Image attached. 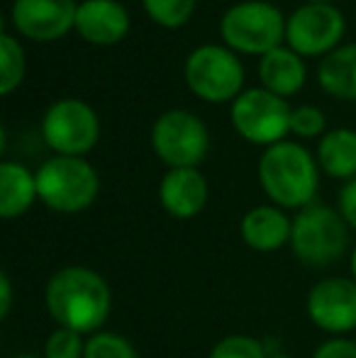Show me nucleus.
<instances>
[{
  "label": "nucleus",
  "instance_id": "10",
  "mask_svg": "<svg viewBox=\"0 0 356 358\" xmlns=\"http://www.w3.org/2000/svg\"><path fill=\"white\" fill-rule=\"evenodd\" d=\"M308 320L320 331L344 336L356 329V280L354 278H322L308 292L305 300Z\"/></svg>",
  "mask_w": 356,
  "mask_h": 358
},
{
  "label": "nucleus",
  "instance_id": "30",
  "mask_svg": "<svg viewBox=\"0 0 356 358\" xmlns=\"http://www.w3.org/2000/svg\"><path fill=\"white\" fill-rule=\"evenodd\" d=\"M13 358H44V356H37V354H17V356H13Z\"/></svg>",
  "mask_w": 356,
  "mask_h": 358
},
{
  "label": "nucleus",
  "instance_id": "15",
  "mask_svg": "<svg viewBox=\"0 0 356 358\" xmlns=\"http://www.w3.org/2000/svg\"><path fill=\"white\" fill-rule=\"evenodd\" d=\"M76 29L90 44H118L129 32V15L118 0H83Z\"/></svg>",
  "mask_w": 356,
  "mask_h": 358
},
{
  "label": "nucleus",
  "instance_id": "5",
  "mask_svg": "<svg viewBox=\"0 0 356 358\" xmlns=\"http://www.w3.org/2000/svg\"><path fill=\"white\" fill-rule=\"evenodd\" d=\"M222 39L244 54H269L285 37L283 15L264 0L239 3L225 13L220 22Z\"/></svg>",
  "mask_w": 356,
  "mask_h": 358
},
{
  "label": "nucleus",
  "instance_id": "8",
  "mask_svg": "<svg viewBox=\"0 0 356 358\" xmlns=\"http://www.w3.org/2000/svg\"><path fill=\"white\" fill-rule=\"evenodd\" d=\"M185 80L198 98L208 103H225L242 90L244 71L232 52L215 44H205L195 49L185 62Z\"/></svg>",
  "mask_w": 356,
  "mask_h": 358
},
{
  "label": "nucleus",
  "instance_id": "3",
  "mask_svg": "<svg viewBox=\"0 0 356 358\" xmlns=\"http://www.w3.org/2000/svg\"><path fill=\"white\" fill-rule=\"evenodd\" d=\"M290 249L308 268H327L349 249V224L339 210L313 203L293 217Z\"/></svg>",
  "mask_w": 356,
  "mask_h": 358
},
{
  "label": "nucleus",
  "instance_id": "24",
  "mask_svg": "<svg viewBox=\"0 0 356 358\" xmlns=\"http://www.w3.org/2000/svg\"><path fill=\"white\" fill-rule=\"evenodd\" d=\"M86 339L88 336L78 331L57 327L44 341V358H83L86 356Z\"/></svg>",
  "mask_w": 356,
  "mask_h": 358
},
{
  "label": "nucleus",
  "instance_id": "16",
  "mask_svg": "<svg viewBox=\"0 0 356 358\" xmlns=\"http://www.w3.org/2000/svg\"><path fill=\"white\" fill-rule=\"evenodd\" d=\"M39 200L37 176L29 173L22 164L3 161L0 164V217L15 220L22 217Z\"/></svg>",
  "mask_w": 356,
  "mask_h": 358
},
{
  "label": "nucleus",
  "instance_id": "23",
  "mask_svg": "<svg viewBox=\"0 0 356 358\" xmlns=\"http://www.w3.org/2000/svg\"><path fill=\"white\" fill-rule=\"evenodd\" d=\"M144 10L164 27H180L193 15L195 0H144Z\"/></svg>",
  "mask_w": 356,
  "mask_h": 358
},
{
  "label": "nucleus",
  "instance_id": "7",
  "mask_svg": "<svg viewBox=\"0 0 356 358\" xmlns=\"http://www.w3.org/2000/svg\"><path fill=\"white\" fill-rule=\"evenodd\" d=\"M293 110L283 98L266 88H252L239 93L232 105V124L247 142L273 146L290 132Z\"/></svg>",
  "mask_w": 356,
  "mask_h": 358
},
{
  "label": "nucleus",
  "instance_id": "22",
  "mask_svg": "<svg viewBox=\"0 0 356 358\" xmlns=\"http://www.w3.org/2000/svg\"><path fill=\"white\" fill-rule=\"evenodd\" d=\"M208 358H271L262 339L249 334H229L222 336L210 349Z\"/></svg>",
  "mask_w": 356,
  "mask_h": 358
},
{
  "label": "nucleus",
  "instance_id": "6",
  "mask_svg": "<svg viewBox=\"0 0 356 358\" xmlns=\"http://www.w3.org/2000/svg\"><path fill=\"white\" fill-rule=\"evenodd\" d=\"M152 149L169 169H195L208 156V127L188 110H169L154 122Z\"/></svg>",
  "mask_w": 356,
  "mask_h": 358
},
{
  "label": "nucleus",
  "instance_id": "2",
  "mask_svg": "<svg viewBox=\"0 0 356 358\" xmlns=\"http://www.w3.org/2000/svg\"><path fill=\"white\" fill-rule=\"evenodd\" d=\"M259 180L273 205L283 210H303L315 203L318 164L305 146L278 142L264 151L259 161Z\"/></svg>",
  "mask_w": 356,
  "mask_h": 358
},
{
  "label": "nucleus",
  "instance_id": "4",
  "mask_svg": "<svg viewBox=\"0 0 356 358\" xmlns=\"http://www.w3.org/2000/svg\"><path fill=\"white\" fill-rule=\"evenodd\" d=\"M34 176L39 200L54 213L76 215L98 200V171L81 156H52Z\"/></svg>",
  "mask_w": 356,
  "mask_h": 358
},
{
  "label": "nucleus",
  "instance_id": "9",
  "mask_svg": "<svg viewBox=\"0 0 356 358\" xmlns=\"http://www.w3.org/2000/svg\"><path fill=\"white\" fill-rule=\"evenodd\" d=\"M44 142L57 151V156L88 154L100 137V122L93 108L81 100H59L47 110L42 120Z\"/></svg>",
  "mask_w": 356,
  "mask_h": 358
},
{
  "label": "nucleus",
  "instance_id": "18",
  "mask_svg": "<svg viewBox=\"0 0 356 358\" xmlns=\"http://www.w3.org/2000/svg\"><path fill=\"white\" fill-rule=\"evenodd\" d=\"M318 164L332 178H356V132L332 129L325 134L318 146Z\"/></svg>",
  "mask_w": 356,
  "mask_h": 358
},
{
  "label": "nucleus",
  "instance_id": "21",
  "mask_svg": "<svg viewBox=\"0 0 356 358\" xmlns=\"http://www.w3.org/2000/svg\"><path fill=\"white\" fill-rule=\"evenodd\" d=\"M83 358H139V354L127 336L103 329L86 339V356Z\"/></svg>",
  "mask_w": 356,
  "mask_h": 358
},
{
  "label": "nucleus",
  "instance_id": "29",
  "mask_svg": "<svg viewBox=\"0 0 356 358\" xmlns=\"http://www.w3.org/2000/svg\"><path fill=\"white\" fill-rule=\"evenodd\" d=\"M349 271H352V278L356 280V244L352 249V256H349Z\"/></svg>",
  "mask_w": 356,
  "mask_h": 358
},
{
  "label": "nucleus",
  "instance_id": "26",
  "mask_svg": "<svg viewBox=\"0 0 356 358\" xmlns=\"http://www.w3.org/2000/svg\"><path fill=\"white\" fill-rule=\"evenodd\" d=\"M313 358H356V341L347 336H329L315 349Z\"/></svg>",
  "mask_w": 356,
  "mask_h": 358
},
{
  "label": "nucleus",
  "instance_id": "27",
  "mask_svg": "<svg viewBox=\"0 0 356 358\" xmlns=\"http://www.w3.org/2000/svg\"><path fill=\"white\" fill-rule=\"evenodd\" d=\"M339 215L352 229H356V178L347 180V185L339 190Z\"/></svg>",
  "mask_w": 356,
  "mask_h": 358
},
{
  "label": "nucleus",
  "instance_id": "17",
  "mask_svg": "<svg viewBox=\"0 0 356 358\" xmlns=\"http://www.w3.org/2000/svg\"><path fill=\"white\" fill-rule=\"evenodd\" d=\"M259 76H262L269 93L278 95V98H285V95H293L303 88L305 66L293 49L278 47L262 57Z\"/></svg>",
  "mask_w": 356,
  "mask_h": 358
},
{
  "label": "nucleus",
  "instance_id": "32",
  "mask_svg": "<svg viewBox=\"0 0 356 358\" xmlns=\"http://www.w3.org/2000/svg\"><path fill=\"white\" fill-rule=\"evenodd\" d=\"M271 358H293V356H271Z\"/></svg>",
  "mask_w": 356,
  "mask_h": 358
},
{
  "label": "nucleus",
  "instance_id": "31",
  "mask_svg": "<svg viewBox=\"0 0 356 358\" xmlns=\"http://www.w3.org/2000/svg\"><path fill=\"white\" fill-rule=\"evenodd\" d=\"M310 3H329V0H310Z\"/></svg>",
  "mask_w": 356,
  "mask_h": 358
},
{
  "label": "nucleus",
  "instance_id": "20",
  "mask_svg": "<svg viewBox=\"0 0 356 358\" xmlns=\"http://www.w3.org/2000/svg\"><path fill=\"white\" fill-rule=\"evenodd\" d=\"M0 59H3V73H0V93L8 95L24 78V54L17 39L10 34L0 37Z\"/></svg>",
  "mask_w": 356,
  "mask_h": 358
},
{
  "label": "nucleus",
  "instance_id": "14",
  "mask_svg": "<svg viewBox=\"0 0 356 358\" xmlns=\"http://www.w3.org/2000/svg\"><path fill=\"white\" fill-rule=\"evenodd\" d=\"M239 234L249 249L259 251V254H271V251H278L285 244H290L293 220L278 205H259L242 217Z\"/></svg>",
  "mask_w": 356,
  "mask_h": 358
},
{
  "label": "nucleus",
  "instance_id": "1",
  "mask_svg": "<svg viewBox=\"0 0 356 358\" xmlns=\"http://www.w3.org/2000/svg\"><path fill=\"white\" fill-rule=\"evenodd\" d=\"M44 305L57 327L90 336L103 331L113 312V292L98 271L88 266H64L47 280Z\"/></svg>",
  "mask_w": 356,
  "mask_h": 358
},
{
  "label": "nucleus",
  "instance_id": "11",
  "mask_svg": "<svg viewBox=\"0 0 356 358\" xmlns=\"http://www.w3.org/2000/svg\"><path fill=\"white\" fill-rule=\"evenodd\" d=\"M344 34V17L329 3H310L295 10L285 24V39L290 49L303 57L327 54L337 47Z\"/></svg>",
  "mask_w": 356,
  "mask_h": 358
},
{
  "label": "nucleus",
  "instance_id": "25",
  "mask_svg": "<svg viewBox=\"0 0 356 358\" xmlns=\"http://www.w3.org/2000/svg\"><path fill=\"white\" fill-rule=\"evenodd\" d=\"M325 115L313 105H303V108L293 110L290 117V132L298 137H318L320 132H325Z\"/></svg>",
  "mask_w": 356,
  "mask_h": 358
},
{
  "label": "nucleus",
  "instance_id": "12",
  "mask_svg": "<svg viewBox=\"0 0 356 358\" xmlns=\"http://www.w3.org/2000/svg\"><path fill=\"white\" fill-rule=\"evenodd\" d=\"M76 0H15L13 22L20 34L52 42L76 27Z\"/></svg>",
  "mask_w": 356,
  "mask_h": 358
},
{
  "label": "nucleus",
  "instance_id": "19",
  "mask_svg": "<svg viewBox=\"0 0 356 358\" xmlns=\"http://www.w3.org/2000/svg\"><path fill=\"white\" fill-rule=\"evenodd\" d=\"M318 78L320 85L334 98L356 100V44H347L327 54L320 64Z\"/></svg>",
  "mask_w": 356,
  "mask_h": 358
},
{
  "label": "nucleus",
  "instance_id": "28",
  "mask_svg": "<svg viewBox=\"0 0 356 358\" xmlns=\"http://www.w3.org/2000/svg\"><path fill=\"white\" fill-rule=\"evenodd\" d=\"M10 307H13V283L8 273H0V317L8 320Z\"/></svg>",
  "mask_w": 356,
  "mask_h": 358
},
{
  "label": "nucleus",
  "instance_id": "13",
  "mask_svg": "<svg viewBox=\"0 0 356 358\" xmlns=\"http://www.w3.org/2000/svg\"><path fill=\"white\" fill-rule=\"evenodd\" d=\"M162 208L176 220H193L208 203V180L198 169H171L159 185Z\"/></svg>",
  "mask_w": 356,
  "mask_h": 358
}]
</instances>
